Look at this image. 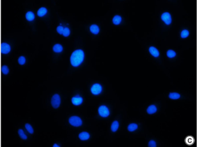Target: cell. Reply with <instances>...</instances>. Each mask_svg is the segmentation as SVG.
Instances as JSON below:
<instances>
[{"label":"cell","instance_id":"277c9868","mask_svg":"<svg viewBox=\"0 0 197 147\" xmlns=\"http://www.w3.org/2000/svg\"><path fill=\"white\" fill-rule=\"evenodd\" d=\"M99 114L102 117H107L109 115V110L105 106H101L98 109Z\"/></svg>","mask_w":197,"mask_h":147},{"label":"cell","instance_id":"cb8c5ba5","mask_svg":"<svg viewBox=\"0 0 197 147\" xmlns=\"http://www.w3.org/2000/svg\"><path fill=\"white\" fill-rule=\"evenodd\" d=\"M1 71L3 74H8L9 72V69L7 65H3L1 68Z\"/></svg>","mask_w":197,"mask_h":147},{"label":"cell","instance_id":"8fae6325","mask_svg":"<svg viewBox=\"0 0 197 147\" xmlns=\"http://www.w3.org/2000/svg\"><path fill=\"white\" fill-rule=\"evenodd\" d=\"M53 50L54 51V52L57 53H60L63 50V47L60 44H56L53 46Z\"/></svg>","mask_w":197,"mask_h":147},{"label":"cell","instance_id":"484cf974","mask_svg":"<svg viewBox=\"0 0 197 147\" xmlns=\"http://www.w3.org/2000/svg\"><path fill=\"white\" fill-rule=\"evenodd\" d=\"M188 35H189V32L186 30L182 31V32H181V36L183 38H187Z\"/></svg>","mask_w":197,"mask_h":147},{"label":"cell","instance_id":"44dd1931","mask_svg":"<svg viewBox=\"0 0 197 147\" xmlns=\"http://www.w3.org/2000/svg\"><path fill=\"white\" fill-rule=\"evenodd\" d=\"M26 62V59L24 56H20L18 58V62H19V64L21 65H25Z\"/></svg>","mask_w":197,"mask_h":147},{"label":"cell","instance_id":"d4e9b609","mask_svg":"<svg viewBox=\"0 0 197 147\" xmlns=\"http://www.w3.org/2000/svg\"><path fill=\"white\" fill-rule=\"evenodd\" d=\"M167 56L169 58H173L174 57H175V55H176V53H175L173 50H169L167 51Z\"/></svg>","mask_w":197,"mask_h":147},{"label":"cell","instance_id":"e0dca14e","mask_svg":"<svg viewBox=\"0 0 197 147\" xmlns=\"http://www.w3.org/2000/svg\"><path fill=\"white\" fill-rule=\"evenodd\" d=\"M121 17L120 16L116 15L113 18V23L116 25L119 24L121 23Z\"/></svg>","mask_w":197,"mask_h":147},{"label":"cell","instance_id":"3957f363","mask_svg":"<svg viewBox=\"0 0 197 147\" xmlns=\"http://www.w3.org/2000/svg\"><path fill=\"white\" fill-rule=\"evenodd\" d=\"M70 123L75 127H80L82 125V121L79 117L72 116L69 119Z\"/></svg>","mask_w":197,"mask_h":147},{"label":"cell","instance_id":"4316f807","mask_svg":"<svg viewBox=\"0 0 197 147\" xmlns=\"http://www.w3.org/2000/svg\"><path fill=\"white\" fill-rule=\"evenodd\" d=\"M56 30H57V32L59 34L62 35V32H63V30H64V27H63L62 26H58V27H57Z\"/></svg>","mask_w":197,"mask_h":147},{"label":"cell","instance_id":"4fadbf2b","mask_svg":"<svg viewBox=\"0 0 197 147\" xmlns=\"http://www.w3.org/2000/svg\"><path fill=\"white\" fill-rule=\"evenodd\" d=\"M79 137L81 140H87L89 138L90 135L87 132H82L79 134Z\"/></svg>","mask_w":197,"mask_h":147},{"label":"cell","instance_id":"6da1fadb","mask_svg":"<svg viewBox=\"0 0 197 147\" xmlns=\"http://www.w3.org/2000/svg\"><path fill=\"white\" fill-rule=\"evenodd\" d=\"M84 54L82 50H76L71 54L70 61L71 65L74 67L79 66L84 60Z\"/></svg>","mask_w":197,"mask_h":147},{"label":"cell","instance_id":"f1b7e54d","mask_svg":"<svg viewBox=\"0 0 197 147\" xmlns=\"http://www.w3.org/2000/svg\"><path fill=\"white\" fill-rule=\"evenodd\" d=\"M186 142L188 144H193V138L192 137H188L186 140Z\"/></svg>","mask_w":197,"mask_h":147},{"label":"cell","instance_id":"7a4b0ae2","mask_svg":"<svg viewBox=\"0 0 197 147\" xmlns=\"http://www.w3.org/2000/svg\"><path fill=\"white\" fill-rule=\"evenodd\" d=\"M52 106L54 109L59 107L61 104V98L58 94H54L51 99Z\"/></svg>","mask_w":197,"mask_h":147},{"label":"cell","instance_id":"83f0119b","mask_svg":"<svg viewBox=\"0 0 197 147\" xmlns=\"http://www.w3.org/2000/svg\"><path fill=\"white\" fill-rule=\"evenodd\" d=\"M149 146L150 147H156V142H155V141H153V140L150 141L149 142Z\"/></svg>","mask_w":197,"mask_h":147},{"label":"cell","instance_id":"5bb4252c","mask_svg":"<svg viewBox=\"0 0 197 147\" xmlns=\"http://www.w3.org/2000/svg\"><path fill=\"white\" fill-rule=\"evenodd\" d=\"M157 111V108L155 106V105H151V106H150L147 109V112L148 114H154Z\"/></svg>","mask_w":197,"mask_h":147},{"label":"cell","instance_id":"52a82bcc","mask_svg":"<svg viewBox=\"0 0 197 147\" xmlns=\"http://www.w3.org/2000/svg\"><path fill=\"white\" fill-rule=\"evenodd\" d=\"M161 19L164 21V22L166 24L168 25V24H170L171 23V22H172L171 16H170V15L168 12L164 13L161 15Z\"/></svg>","mask_w":197,"mask_h":147},{"label":"cell","instance_id":"7402d4cb","mask_svg":"<svg viewBox=\"0 0 197 147\" xmlns=\"http://www.w3.org/2000/svg\"><path fill=\"white\" fill-rule=\"evenodd\" d=\"M62 35H63V36L65 37L68 36L70 35V30L68 27L64 28V30H63Z\"/></svg>","mask_w":197,"mask_h":147},{"label":"cell","instance_id":"9a60e30c","mask_svg":"<svg viewBox=\"0 0 197 147\" xmlns=\"http://www.w3.org/2000/svg\"><path fill=\"white\" fill-rule=\"evenodd\" d=\"M18 134L21 139H23V140H27V136L23 129H19Z\"/></svg>","mask_w":197,"mask_h":147},{"label":"cell","instance_id":"ac0fdd59","mask_svg":"<svg viewBox=\"0 0 197 147\" xmlns=\"http://www.w3.org/2000/svg\"><path fill=\"white\" fill-rule=\"evenodd\" d=\"M138 125L135 123H131L128 125V130L130 132H133L137 129Z\"/></svg>","mask_w":197,"mask_h":147},{"label":"cell","instance_id":"603a6c76","mask_svg":"<svg viewBox=\"0 0 197 147\" xmlns=\"http://www.w3.org/2000/svg\"><path fill=\"white\" fill-rule=\"evenodd\" d=\"M169 98L172 99H178L180 98V95L178 93L176 92H173V93H170L169 94Z\"/></svg>","mask_w":197,"mask_h":147},{"label":"cell","instance_id":"ffe728a7","mask_svg":"<svg viewBox=\"0 0 197 147\" xmlns=\"http://www.w3.org/2000/svg\"><path fill=\"white\" fill-rule=\"evenodd\" d=\"M119 122L117 121H114L112 123V126H111V129H112V131L113 132H116L118 129V128H119Z\"/></svg>","mask_w":197,"mask_h":147},{"label":"cell","instance_id":"2e32d148","mask_svg":"<svg viewBox=\"0 0 197 147\" xmlns=\"http://www.w3.org/2000/svg\"><path fill=\"white\" fill-rule=\"evenodd\" d=\"M90 31L92 33L94 34H98L99 31V27L97 25L93 24L90 27Z\"/></svg>","mask_w":197,"mask_h":147},{"label":"cell","instance_id":"ba28073f","mask_svg":"<svg viewBox=\"0 0 197 147\" xmlns=\"http://www.w3.org/2000/svg\"><path fill=\"white\" fill-rule=\"evenodd\" d=\"M72 103L75 106H79V105L81 104L83 102V98L80 97L79 95H76L74 96L72 98Z\"/></svg>","mask_w":197,"mask_h":147},{"label":"cell","instance_id":"30bf717a","mask_svg":"<svg viewBox=\"0 0 197 147\" xmlns=\"http://www.w3.org/2000/svg\"><path fill=\"white\" fill-rule=\"evenodd\" d=\"M35 14L32 11H29L26 14V18L29 22H32L35 19Z\"/></svg>","mask_w":197,"mask_h":147},{"label":"cell","instance_id":"7c38bea8","mask_svg":"<svg viewBox=\"0 0 197 147\" xmlns=\"http://www.w3.org/2000/svg\"><path fill=\"white\" fill-rule=\"evenodd\" d=\"M149 51L153 56H154L155 57H157L159 56V51L155 47H150L149 49Z\"/></svg>","mask_w":197,"mask_h":147},{"label":"cell","instance_id":"8992f818","mask_svg":"<svg viewBox=\"0 0 197 147\" xmlns=\"http://www.w3.org/2000/svg\"><path fill=\"white\" fill-rule=\"evenodd\" d=\"M91 91L94 95H98L102 91V87L99 84H95L92 86Z\"/></svg>","mask_w":197,"mask_h":147},{"label":"cell","instance_id":"5b68a950","mask_svg":"<svg viewBox=\"0 0 197 147\" xmlns=\"http://www.w3.org/2000/svg\"><path fill=\"white\" fill-rule=\"evenodd\" d=\"M11 50V46L5 42H3L1 44V53L3 54H7L10 53Z\"/></svg>","mask_w":197,"mask_h":147},{"label":"cell","instance_id":"d6986e66","mask_svg":"<svg viewBox=\"0 0 197 147\" xmlns=\"http://www.w3.org/2000/svg\"><path fill=\"white\" fill-rule=\"evenodd\" d=\"M25 128H26V131L30 134H33L34 133V129L32 127V126L30 123H26L25 125Z\"/></svg>","mask_w":197,"mask_h":147},{"label":"cell","instance_id":"9c48e42d","mask_svg":"<svg viewBox=\"0 0 197 147\" xmlns=\"http://www.w3.org/2000/svg\"><path fill=\"white\" fill-rule=\"evenodd\" d=\"M48 13V9L45 7H41L37 11V15L39 17H43Z\"/></svg>","mask_w":197,"mask_h":147},{"label":"cell","instance_id":"f546056e","mask_svg":"<svg viewBox=\"0 0 197 147\" xmlns=\"http://www.w3.org/2000/svg\"><path fill=\"white\" fill-rule=\"evenodd\" d=\"M53 147H60V146L58 145H57V144H54L53 145Z\"/></svg>","mask_w":197,"mask_h":147}]
</instances>
